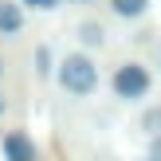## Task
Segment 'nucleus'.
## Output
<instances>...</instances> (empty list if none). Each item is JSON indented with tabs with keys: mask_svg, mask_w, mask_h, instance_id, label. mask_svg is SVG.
<instances>
[{
	"mask_svg": "<svg viewBox=\"0 0 161 161\" xmlns=\"http://www.w3.org/2000/svg\"><path fill=\"white\" fill-rule=\"evenodd\" d=\"M0 114H4V98H0Z\"/></svg>",
	"mask_w": 161,
	"mask_h": 161,
	"instance_id": "13",
	"label": "nucleus"
},
{
	"mask_svg": "<svg viewBox=\"0 0 161 161\" xmlns=\"http://www.w3.org/2000/svg\"><path fill=\"white\" fill-rule=\"evenodd\" d=\"M0 153H4V161H39V149L28 130H8L0 138Z\"/></svg>",
	"mask_w": 161,
	"mask_h": 161,
	"instance_id": "3",
	"label": "nucleus"
},
{
	"mask_svg": "<svg viewBox=\"0 0 161 161\" xmlns=\"http://www.w3.org/2000/svg\"><path fill=\"white\" fill-rule=\"evenodd\" d=\"M138 130L146 134V138L161 134V102H153V106H146V110L138 114Z\"/></svg>",
	"mask_w": 161,
	"mask_h": 161,
	"instance_id": "7",
	"label": "nucleus"
},
{
	"mask_svg": "<svg viewBox=\"0 0 161 161\" xmlns=\"http://www.w3.org/2000/svg\"><path fill=\"white\" fill-rule=\"evenodd\" d=\"M51 63H55L51 43H39L36 47V79H51Z\"/></svg>",
	"mask_w": 161,
	"mask_h": 161,
	"instance_id": "8",
	"label": "nucleus"
},
{
	"mask_svg": "<svg viewBox=\"0 0 161 161\" xmlns=\"http://www.w3.org/2000/svg\"><path fill=\"white\" fill-rule=\"evenodd\" d=\"M55 83L63 86V91L71 94V98H91L94 91H98V63L91 59V51H71L59 59V67H55Z\"/></svg>",
	"mask_w": 161,
	"mask_h": 161,
	"instance_id": "1",
	"label": "nucleus"
},
{
	"mask_svg": "<svg viewBox=\"0 0 161 161\" xmlns=\"http://www.w3.org/2000/svg\"><path fill=\"white\" fill-rule=\"evenodd\" d=\"M24 4H16V0H0V36H20L24 31Z\"/></svg>",
	"mask_w": 161,
	"mask_h": 161,
	"instance_id": "5",
	"label": "nucleus"
},
{
	"mask_svg": "<svg viewBox=\"0 0 161 161\" xmlns=\"http://www.w3.org/2000/svg\"><path fill=\"white\" fill-rule=\"evenodd\" d=\"M67 4H94V0H67Z\"/></svg>",
	"mask_w": 161,
	"mask_h": 161,
	"instance_id": "11",
	"label": "nucleus"
},
{
	"mask_svg": "<svg viewBox=\"0 0 161 161\" xmlns=\"http://www.w3.org/2000/svg\"><path fill=\"white\" fill-rule=\"evenodd\" d=\"M157 67H161V51H157Z\"/></svg>",
	"mask_w": 161,
	"mask_h": 161,
	"instance_id": "14",
	"label": "nucleus"
},
{
	"mask_svg": "<svg viewBox=\"0 0 161 161\" xmlns=\"http://www.w3.org/2000/svg\"><path fill=\"white\" fill-rule=\"evenodd\" d=\"M106 8L114 12V20H142L153 8V0H106Z\"/></svg>",
	"mask_w": 161,
	"mask_h": 161,
	"instance_id": "6",
	"label": "nucleus"
},
{
	"mask_svg": "<svg viewBox=\"0 0 161 161\" xmlns=\"http://www.w3.org/2000/svg\"><path fill=\"white\" fill-rule=\"evenodd\" d=\"M75 39H79V47H86V51H102V47H106V24L86 16V20L75 24Z\"/></svg>",
	"mask_w": 161,
	"mask_h": 161,
	"instance_id": "4",
	"label": "nucleus"
},
{
	"mask_svg": "<svg viewBox=\"0 0 161 161\" xmlns=\"http://www.w3.org/2000/svg\"><path fill=\"white\" fill-rule=\"evenodd\" d=\"M146 157L161 161V134H153V138H149V149H146Z\"/></svg>",
	"mask_w": 161,
	"mask_h": 161,
	"instance_id": "9",
	"label": "nucleus"
},
{
	"mask_svg": "<svg viewBox=\"0 0 161 161\" xmlns=\"http://www.w3.org/2000/svg\"><path fill=\"white\" fill-rule=\"evenodd\" d=\"M149 91H153V75H149L146 63L126 59V63L114 67V75H110V94H114L118 102H142Z\"/></svg>",
	"mask_w": 161,
	"mask_h": 161,
	"instance_id": "2",
	"label": "nucleus"
},
{
	"mask_svg": "<svg viewBox=\"0 0 161 161\" xmlns=\"http://www.w3.org/2000/svg\"><path fill=\"white\" fill-rule=\"evenodd\" d=\"M0 79H4V55H0Z\"/></svg>",
	"mask_w": 161,
	"mask_h": 161,
	"instance_id": "12",
	"label": "nucleus"
},
{
	"mask_svg": "<svg viewBox=\"0 0 161 161\" xmlns=\"http://www.w3.org/2000/svg\"><path fill=\"white\" fill-rule=\"evenodd\" d=\"M28 8H39V12H51V8H59V0H24Z\"/></svg>",
	"mask_w": 161,
	"mask_h": 161,
	"instance_id": "10",
	"label": "nucleus"
},
{
	"mask_svg": "<svg viewBox=\"0 0 161 161\" xmlns=\"http://www.w3.org/2000/svg\"><path fill=\"white\" fill-rule=\"evenodd\" d=\"M142 161H153V157H142Z\"/></svg>",
	"mask_w": 161,
	"mask_h": 161,
	"instance_id": "15",
	"label": "nucleus"
}]
</instances>
